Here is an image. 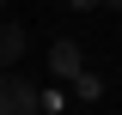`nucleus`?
<instances>
[{
  "label": "nucleus",
  "mask_w": 122,
  "mask_h": 115,
  "mask_svg": "<svg viewBox=\"0 0 122 115\" xmlns=\"http://www.w3.org/2000/svg\"><path fill=\"white\" fill-rule=\"evenodd\" d=\"M0 6H6V0H0Z\"/></svg>",
  "instance_id": "nucleus-7"
},
{
  "label": "nucleus",
  "mask_w": 122,
  "mask_h": 115,
  "mask_svg": "<svg viewBox=\"0 0 122 115\" xmlns=\"http://www.w3.org/2000/svg\"><path fill=\"white\" fill-rule=\"evenodd\" d=\"M49 67H55L61 79H79V73H86V67H79V43H67V36H61V43L49 49Z\"/></svg>",
  "instance_id": "nucleus-2"
},
{
  "label": "nucleus",
  "mask_w": 122,
  "mask_h": 115,
  "mask_svg": "<svg viewBox=\"0 0 122 115\" xmlns=\"http://www.w3.org/2000/svg\"><path fill=\"white\" fill-rule=\"evenodd\" d=\"M98 6H110V12H122V0H98Z\"/></svg>",
  "instance_id": "nucleus-5"
},
{
  "label": "nucleus",
  "mask_w": 122,
  "mask_h": 115,
  "mask_svg": "<svg viewBox=\"0 0 122 115\" xmlns=\"http://www.w3.org/2000/svg\"><path fill=\"white\" fill-rule=\"evenodd\" d=\"M30 109H43L37 85H30L18 67H0V115H30Z\"/></svg>",
  "instance_id": "nucleus-1"
},
{
  "label": "nucleus",
  "mask_w": 122,
  "mask_h": 115,
  "mask_svg": "<svg viewBox=\"0 0 122 115\" xmlns=\"http://www.w3.org/2000/svg\"><path fill=\"white\" fill-rule=\"evenodd\" d=\"M98 91H104L98 73H79V79H73V97H79V103H98Z\"/></svg>",
  "instance_id": "nucleus-4"
},
{
  "label": "nucleus",
  "mask_w": 122,
  "mask_h": 115,
  "mask_svg": "<svg viewBox=\"0 0 122 115\" xmlns=\"http://www.w3.org/2000/svg\"><path fill=\"white\" fill-rule=\"evenodd\" d=\"M67 6H98V0H67Z\"/></svg>",
  "instance_id": "nucleus-6"
},
{
  "label": "nucleus",
  "mask_w": 122,
  "mask_h": 115,
  "mask_svg": "<svg viewBox=\"0 0 122 115\" xmlns=\"http://www.w3.org/2000/svg\"><path fill=\"white\" fill-rule=\"evenodd\" d=\"M18 55H25V30L0 18V67H18Z\"/></svg>",
  "instance_id": "nucleus-3"
}]
</instances>
